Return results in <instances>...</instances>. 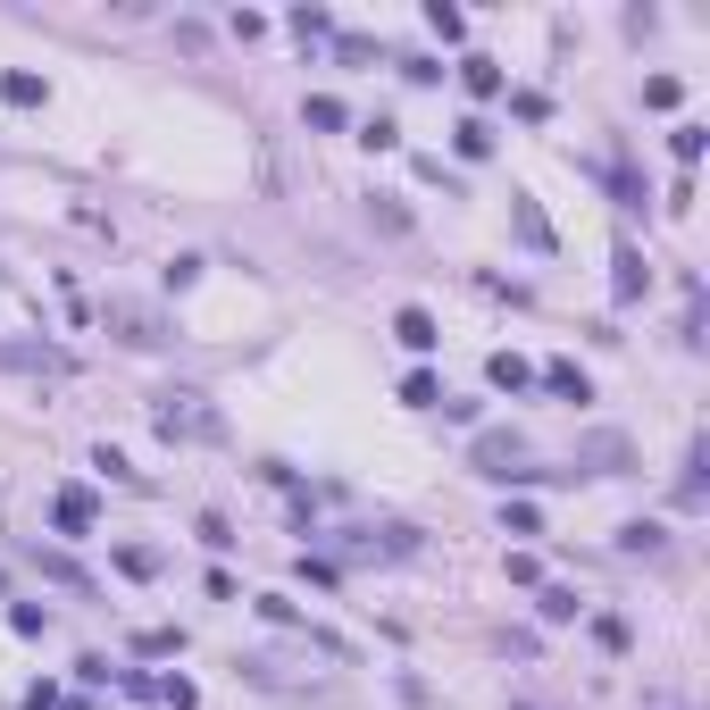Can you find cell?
<instances>
[{"label": "cell", "instance_id": "1", "mask_svg": "<svg viewBox=\"0 0 710 710\" xmlns=\"http://www.w3.org/2000/svg\"><path fill=\"white\" fill-rule=\"evenodd\" d=\"M151 426L159 435H184V443H218V410H209L201 393H184V385H168L151 401Z\"/></svg>", "mask_w": 710, "mask_h": 710}, {"label": "cell", "instance_id": "2", "mask_svg": "<svg viewBox=\"0 0 710 710\" xmlns=\"http://www.w3.org/2000/svg\"><path fill=\"white\" fill-rule=\"evenodd\" d=\"M92 518H101V502H92L84 485H67L59 502H51V527H59V535H92Z\"/></svg>", "mask_w": 710, "mask_h": 710}, {"label": "cell", "instance_id": "3", "mask_svg": "<svg viewBox=\"0 0 710 710\" xmlns=\"http://www.w3.org/2000/svg\"><path fill=\"white\" fill-rule=\"evenodd\" d=\"M109 326H126V343H134V351L168 343V335H159V318H151V310H134V301H109Z\"/></svg>", "mask_w": 710, "mask_h": 710}, {"label": "cell", "instance_id": "4", "mask_svg": "<svg viewBox=\"0 0 710 710\" xmlns=\"http://www.w3.org/2000/svg\"><path fill=\"white\" fill-rule=\"evenodd\" d=\"M510 226H518V234H527V243H535V251H552V226H543V209H535L527 193H510Z\"/></svg>", "mask_w": 710, "mask_h": 710}, {"label": "cell", "instance_id": "5", "mask_svg": "<svg viewBox=\"0 0 710 710\" xmlns=\"http://www.w3.org/2000/svg\"><path fill=\"white\" fill-rule=\"evenodd\" d=\"M543 385H552L560 401H594V385H585V368H577V360H552V368H543Z\"/></svg>", "mask_w": 710, "mask_h": 710}, {"label": "cell", "instance_id": "6", "mask_svg": "<svg viewBox=\"0 0 710 710\" xmlns=\"http://www.w3.org/2000/svg\"><path fill=\"white\" fill-rule=\"evenodd\" d=\"M393 335L410 343V351H435V343H443V335H435V318H426V310H401V318H393Z\"/></svg>", "mask_w": 710, "mask_h": 710}, {"label": "cell", "instance_id": "7", "mask_svg": "<svg viewBox=\"0 0 710 710\" xmlns=\"http://www.w3.org/2000/svg\"><path fill=\"white\" fill-rule=\"evenodd\" d=\"M452 142H460V159H485V151H493V126H485V117H460Z\"/></svg>", "mask_w": 710, "mask_h": 710}, {"label": "cell", "instance_id": "8", "mask_svg": "<svg viewBox=\"0 0 710 710\" xmlns=\"http://www.w3.org/2000/svg\"><path fill=\"white\" fill-rule=\"evenodd\" d=\"M644 284H652V268H644V251H619V301H635V293H644Z\"/></svg>", "mask_w": 710, "mask_h": 710}, {"label": "cell", "instance_id": "9", "mask_svg": "<svg viewBox=\"0 0 710 710\" xmlns=\"http://www.w3.org/2000/svg\"><path fill=\"white\" fill-rule=\"evenodd\" d=\"M301 117H310L318 134H335V126H343V101H335V92H310V101H301Z\"/></svg>", "mask_w": 710, "mask_h": 710}, {"label": "cell", "instance_id": "10", "mask_svg": "<svg viewBox=\"0 0 710 710\" xmlns=\"http://www.w3.org/2000/svg\"><path fill=\"white\" fill-rule=\"evenodd\" d=\"M117 568H126V577H159V552L151 543H117Z\"/></svg>", "mask_w": 710, "mask_h": 710}, {"label": "cell", "instance_id": "11", "mask_svg": "<svg viewBox=\"0 0 710 710\" xmlns=\"http://www.w3.org/2000/svg\"><path fill=\"white\" fill-rule=\"evenodd\" d=\"M460 84L485 101V92H502V67H493V59H468V67H460Z\"/></svg>", "mask_w": 710, "mask_h": 710}, {"label": "cell", "instance_id": "12", "mask_svg": "<svg viewBox=\"0 0 710 710\" xmlns=\"http://www.w3.org/2000/svg\"><path fill=\"white\" fill-rule=\"evenodd\" d=\"M619 543H627V552H644V560H660V527H652V518H635V527H619Z\"/></svg>", "mask_w": 710, "mask_h": 710}, {"label": "cell", "instance_id": "13", "mask_svg": "<svg viewBox=\"0 0 710 710\" xmlns=\"http://www.w3.org/2000/svg\"><path fill=\"white\" fill-rule=\"evenodd\" d=\"M577 610H585V602H577V585H552V594H543V619H552V627H560V619H577Z\"/></svg>", "mask_w": 710, "mask_h": 710}, {"label": "cell", "instance_id": "14", "mask_svg": "<svg viewBox=\"0 0 710 710\" xmlns=\"http://www.w3.org/2000/svg\"><path fill=\"white\" fill-rule=\"evenodd\" d=\"M485 376H493L502 393H518V385H527V360H510V351H493V368H485Z\"/></svg>", "mask_w": 710, "mask_h": 710}, {"label": "cell", "instance_id": "15", "mask_svg": "<svg viewBox=\"0 0 710 710\" xmlns=\"http://www.w3.org/2000/svg\"><path fill=\"white\" fill-rule=\"evenodd\" d=\"M42 560V577H59V585H76V594H84V568L76 560H59V552H34Z\"/></svg>", "mask_w": 710, "mask_h": 710}, {"label": "cell", "instance_id": "16", "mask_svg": "<svg viewBox=\"0 0 710 710\" xmlns=\"http://www.w3.org/2000/svg\"><path fill=\"white\" fill-rule=\"evenodd\" d=\"M9 627H17V635H51V610H34V602H17V610H9Z\"/></svg>", "mask_w": 710, "mask_h": 710}, {"label": "cell", "instance_id": "17", "mask_svg": "<svg viewBox=\"0 0 710 710\" xmlns=\"http://www.w3.org/2000/svg\"><path fill=\"white\" fill-rule=\"evenodd\" d=\"M0 92H9V101H17V109H34V101H42V76H26V67H17V76H9V84H0Z\"/></svg>", "mask_w": 710, "mask_h": 710}, {"label": "cell", "instance_id": "18", "mask_svg": "<svg viewBox=\"0 0 710 710\" xmlns=\"http://www.w3.org/2000/svg\"><path fill=\"white\" fill-rule=\"evenodd\" d=\"M426 26H435L443 42H460V34H468V26H460V9H443V0H435V9H426Z\"/></svg>", "mask_w": 710, "mask_h": 710}, {"label": "cell", "instance_id": "19", "mask_svg": "<svg viewBox=\"0 0 710 710\" xmlns=\"http://www.w3.org/2000/svg\"><path fill=\"white\" fill-rule=\"evenodd\" d=\"M669 151L685 159V168H694V159H702V126H677V134H669Z\"/></svg>", "mask_w": 710, "mask_h": 710}, {"label": "cell", "instance_id": "20", "mask_svg": "<svg viewBox=\"0 0 710 710\" xmlns=\"http://www.w3.org/2000/svg\"><path fill=\"white\" fill-rule=\"evenodd\" d=\"M401 401H418V410H426V401H443V385H435V376H426V368H418V376H410V385H401Z\"/></svg>", "mask_w": 710, "mask_h": 710}, {"label": "cell", "instance_id": "21", "mask_svg": "<svg viewBox=\"0 0 710 710\" xmlns=\"http://www.w3.org/2000/svg\"><path fill=\"white\" fill-rule=\"evenodd\" d=\"M518 710H527V702H518Z\"/></svg>", "mask_w": 710, "mask_h": 710}]
</instances>
